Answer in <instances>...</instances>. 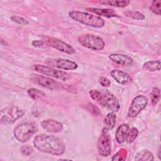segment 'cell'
I'll return each instance as SVG.
<instances>
[{
  "instance_id": "obj_28",
  "label": "cell",
  "mask_w": 161,
  "mask_h": 161,
  "mask_svg": "<svg viewBox=\"0 0 161 161\" xmlns=\"http://www.w3.org/2000/svg\"><path fill=\"white\" fill-rule=\"evenodd\" d=\"M99 84L104 87H109L111 85L110 80L106 77H101L99 79Z\"/></svg>"
},
{
  "instance_id": "obj_14",
  "label": "cell",
  "mask_w": 161,
  "mask_h": 161,
  "mask_svg": "<svg viewBox=\"0 0 161 161\" xmlns=\"http://www.w3.org/2000/svg\"><path fill=\"white\" fill-rule=\"evenodd\" d=\"M111 77L120 85L125 86L132 82V79L130 75L123 70L113 69L110 72Z\"/></svg>"
},
{
  "instance_id": "obj_19",
  "label": "cell",
  "mask_w": 161,
  "mask_h": 161,
  "mask_svg": "<svg viewBox=\"0 0 161 161\" xmlns=\"http://www.w3.org/2000/svg\"><path fill=\"white\" fill-rule=\"evenodd\" d=\"M160 60H150L143 64L142 69L148 72H156L160 70Z\"/></svg>"
},
{
  "instance_id": "obj_24",
  "label": "cell",
  "mask_w": 161,
  "mask_h": 161,
  "mask_svg": "<svg viewBox=\"0 0 161 161\" xmlns=\"http://www.w3.org/2000/svg\"><path fill=\"white\" fill-rule=\"evenodd\" d=\"M124 14L126 16L130 17L131 18L138 19V20H143L145 18L144 14L139 11H126L124 12Z\"/></svg>"
},
{
  "instance_id": "obj_8",
  "label": "cell",
  "mask_w": 161,
  "mask_h": 161,
  "mask_svg": "<svg viewBox=\"0 0 161 161\" xmlns=\"http://www.w3.org/2000/svg\"><path fill=\"white\" fill-rule=\"evenodd\" d=\"M97 148L98 153L103 157H108L111 153V140L108 133V130L103 128L99 136Z\"/></svg>"
},
{
  "instance_id": "obj_21",
  "label": "cell",
  "mask_w": 161,
  "mask_h": 161,
  "mask_svg": "<svg viewBox=\"0 0 161 161\" xmlns=\"http://www.w3.org/2000/svg\"><path fill=\"white\" fill-rule=\"evenodd\" d=\"M101 4H108L112 6L119 7V8H124L127 6L130 3V1H101Z\"/></svg>"
},
{
  "instance_id": "obj_25",
  "label": "cell",
  "mask_w": 161,
  "mask_h": 161,
  "mask_svg": "<svg viewBox=\"0 0 161 161\" xmlns=\"http://www.w3.org/2000/svg\"><path fill=\"white\" fill-rule=\"evenodd\" d=\"M138 134V130L136 128H135V127L131 128L128 131L126 138V141L128 143H131L136 138Z\"/></svg>"
},
{
  "instance_id": "obj_31",
  "label": "cell",
  "mask_w": 161,
  "mask_h": 161,
  "mask_svg": "<svg viewBox=\"0 0 161 161\" xmlns=\"http://www.w3.org/2000/svg\"><path fill=\"white\" fill-rule=\"evenodd\" d=\"M121 153H120L119 152H118L116 154H115L113 157V158H112V160H123L124 159L122 158V155H126V152H125L124 153L122 152H121Z\"/></svg>"
},
{
  "instance_id": "obj_13",
  "label": "cell",
  "mask_w": 161,
  "mask_h": 161,
  "mask_svg": "<svg viewBox=\"0 0 161 161\" xmlns=\"http://www.w3.org/2000/svg\"><path fill=\"white\" fill-rule=\"evenodd\" d=\"M40 125L43 129L51 133H59L63 130V125L60 122L52 119H44L40 123Z\"/></svg>"
},
{
  "instance_id": "obj_12",
  "label": "cell",
  "mask_w": 161,
  "mask_h": 161,
  "mask_svg": "<svg viewBox=\"0 0 161 161\" xmlns=\"http://www.w3.org/2000/svg\"><path fill=\"white\" fill-rule=\"evenodd\" d=\"M47 44L50 47L60 52H62L67 54L72 55L75 53V50L72 47H71L70 45L67 44V43L55 37L48 38L47 40Z\"/></svg>"
},
{
  "instance_id": "obj_22",
  "label": "cell",
  "mask_w": 161,
  "mask_h": 161,
  "mask_svg": "<svg viewBox=\"0 0 161 161\" xmlns=\"http://www.w3.org/2000/svg\"><path fill=\"white\" fill-rule=\"evenodd\" d=\"M27 93L30 97H31L32 99H35V100L40 99L45 96V94L43 92H42L36 88H30V89H28Z\"/></svg>"
},
{
  "instance_id": "obj_30",
  "label": "cell",
  "mask_w": 161,
  "mask_h": 161,
  "mask_svg": "<svg viewBox=\"0 0 161 161\" xmlns=\"http://www.w3.org/2000/svg\"><path fill=\"white\" fill-rule=\"evenodd\" d=\"M21 153H22L23 155H26V156H28V155H30L32 153L33 149H32V148H31L30 146H29V145L23 146V147H22L21 148Z\"/></svg>"
},
{
  "instance_id": "obj_9",
  "label": "cell",
  "mask_w": 161,
  "mask_h": 161,
  "mask_svg": "<svg viewBox=\"0 0 161 161\" xmlns=\"http://www.w3.org/2000/svg\"><path fill=\"white\" fill-rule=\"evenodd\" d=\"M30 80L35 84L52 91L60 89L62 87L61 84H60L58 82L50 77L44 75L38 74L32 75L30 77Z\"/></svg>"
},
{
  "instance_id": "obj_18",
  "label": "cell",
  "mask_w": 161,
  "mask_h": 161,
  "mask_svg": "<svg viewBox=\"0 0 161 161\" xmlns=\"http://www.w3.org/2000/svg\"><path fill=\"white\" fill-rule=\"evenodd\" d=\"M116 115L114 112H111L108 113L104 119L103 125L104 128L106 129L107 130H112L116 124Z\"/></svg>"
},
{
  "instance_id": "obj_10",
  "label": "cell",
  "mask_w": 161,
  "mask_h": 161,
  "mask_svg": "<svg viewBox=\"0 0 161 161\" xmlns=\"http://www.w3.org/2000/svg\"><path fill=\"white\" fill-rule=\"evenodd\" d=\"M147 103L148 99L143 95H138L134 97L128 111V117H136L143 109H145Z\"/></svg>"
},
{
  "instance_id": "obj_27",
  "label": "cell",
  "mask_w": 161,
  "mask_h": 161,
  "mask_svg": "<svg viewBox=\"0 0 161 161\" xmlns=\"http://www.w3.org/2000/svg\"><path fill=\"white\" fill-rule=\"evenodd\" d=\"M11 20L14 23H16V24L18 25H28L29 24V21L26 19L25 18L21 17V16H16V15H13L11 16Z\"/></svg>"
},
{
  "instance_id": "obj_3",
  "label": "cell",
  "mask_w": 161,
  "mask_h": 161,
  "mask_svg": "<svg viewBox=\"0 0 161 161\" xmlns=\"http://www.w3.org/2000/svg\"><path fill=\"white\" fill-rule=\"evenodd\" d=\"M69 17L75 21L93 28H101L104 25V20L100 16L79 11L69 12Z\"/></svg>"
},
{
  "instance_id": "obj_23",
  "label": "cell",
  "mask_w": 161,
  "mask_h": 161,
  "mask_svg": "<svg viewBox=\"0 0 161 161\" xmlns=\"http://www.w3.org/2000/svg\"><path fill=\"white\" fill-rule=\"evenodd\" d=\"M160 98V91L157 87H153L150 94V99L152 106H155Z\"/></svg>"
},
{
  "instance_id": "obj_6",
  "label": "cell",
  "mask_w": 161,
  "mask_h": 161,
  "mask_svg": "<svg viewBox=\"0 0 161 161\" xmlns=\"http://www.w3.org/2000/svg\"><path fill=\"white\" fill-rule=\"evenodd\" d=\"M25 114V111L18 107H6L1 111L0 121L3 125L12 124L23 116Z\"/></svg>"
},
{
  "instance_id": "obj_17",
  "label": "cell",
  "mask_w": 161,
  "mask_h": 161,
  "mask_svg": "<svg viewBox=\"0 0 161 161\" xmlns=\"http://www.w3.org/2000/svg\"><path fill=\"white\" fill-rule=\"evenodd\" d=\"M128 130L129 126L128 124L124 123L119 126L116 132V140L119 144L123 143L126 140Z\"/></svg>"
},
{
  "instance_id": "obj_5",
  "label": "cell",
  "mask_w": 161,
  "mask_h": 161,
  "mask_svg": "<svg viewBox=\"0 0 161 161\" xmlns=\"http://www.w3.org/2000/svg\"><path fill=\"white\" fill-rule=\"evenodd\" d=\"M77 40L82 47L94 50H103L105 46L103 39L93 34L81 35L78 36Z\"/></svg>"
},
{
  "instance_id": "obj_2",
  "label": "cell",
  "mask_w": 161,
  "mask_h": 161,
  "mask_svg": "<svg viewBox=\"0 0 161 161\" xmlns=\"http://www.w3.org/2000/svg\"><path fill=\"white\" fill-rule=\"evenodd\" d=\"M89 95L94 101L112 112H117L119 109L118 99L108 90L92 89L89 91Z\"/></svg>"
},
{
  "instance_id": "obj_29",
  "label": "cell",
  "mask_w": 161,
  "mask_h": 161,
  "mask_svg": "<svg viewBox=\"0 0 161 161\" xmlns=\"http://www.w3.org/2000/svg\"><path fill=\"white\" fill-rule=\"evenodd\" d=\"M88 107H89L88 110L90 111V112H91V113L94 114L95 116H99L101 114V113L99 111V109L96 106H94V104H89Z\"/></svg>"
},
{
  "instance_id": "obj_11",
  "label": "cell",
  "mask_w": 161,
  "mask_h": 161,
  "mask_svg": "<svg viewBox=\"0 0 161 161\" xmlns=\"http://www.w3.org/2000/svg\"><path fill=\"white\" fill-rule=\"evenodd\" d=\"M45 63L52 67L64 70H75L78 67V65L75 62L69 59L62 58H48L45 60Z\"/></svg>"
},
{
  "instance_id": "obj_1",
  "label": "cell",
  "mask_w": 161,
  "mask_h": 161,
  "mask_svg": "<svg viewBox=\"0 0 161 161\" xmlns=\"http://www.w3.org/2000/svg\"><path fill=\"white\" fill-rule=\"evenodd\" d=\"M33 145L39 152L53 155H61L65 151V145L63 141L53 135H36L34 138Z\"/></svg>"
},
{
  "instance_id": "obj_20",
  "label": "cell",
  "mask_w": 161,
  "mask_h": 161,
  "mask_svg": "<svg viewBox=\"0 0 161 161\" xmlns=\"http://www.w3.org/2000/svg\"><path fill=\"white\" fill-rule=\"evenodd\" d=\"M135 160H153L154 157L152 152L148 150H143L138 153L135 158Z\"/></svg>"
},
{
  "instance_id": "obj_7",
  "label": "cell",
  "mask_w": 161,
  "mask_h": 161,
  "mask_svg": "<svg viewBox=\"0 0 161 161\" xmlns=\"http://www.w3.org/2000/svg\"><path fill=\"white\" fill-rule=\"evenodd\" d=\"M33 67L34 70H35L36 72L43 74L45 75L52 77L64 81L67 80L71 77L70 74L67 72L60 70H57L46 65L36 64L34 65Z\"/></svg>"
},
{
  "instance_id": "obj_26",
  "label": "cell",
  "mask_w": 161,
  "mask_h": 161,
  "mask_svg": "<svg viewBox=\"0 0 161 161\" xmlns=\"http://www.w3.org/2000/svg\"><path fill=\"white\" fill-rule=\"evenodd\" d=\"M150 9L154 14L160 15L161 13V1L160 0L153 1L150 6Z\"/></svg>"
},
{
  "instance_id": "obj_4",
  "label": "cell",
  "mask_w": 161,
  "mask_h": 161,
  "mask_svg": "<svg viewBox=\"0 0 161 161\" xmlns=\"http://www.w3.org/2000/svg\"><path fill=\"white\" fill-rule=\"evenodd\" d=\"M37 126L32 122L22 123L14 130V138L21 143L27 142L37 131Z\"/></svg>"
},
{
  "instance_id": "obj_16",
  "label": "cell",
  "mask_w": 161,
  "mask_h": 161,
  "mask_svg": "<svg viewBox=\"0 0 161 161\" xmlns=\"http://www.w3.org/2000/svg\"><path fill=\"white\" fill-rule=\"evenodd\" d=\"M86 10L90 11L91 13H94L99 16H104L106 18H113V17H119L118 14L111 9L108 8H87Z\"/></svg>"
},
{
  "instance_id": "obj_15",
  "label": "cell",
  "mask_w": 161,
  "mask_h": 161,
  "mask_svg": "<svg viewBox=\"0 0 161 161\" xmlns=\"http://www.w3.org/2000/svg\"><path fill=\"white\" fill-rule=\"evenodd\" d=\"M109 58L116 64L122 66H130L133 64V58L125 54L112 53L109 55Z\"/></svg>"
}]
</instances>
